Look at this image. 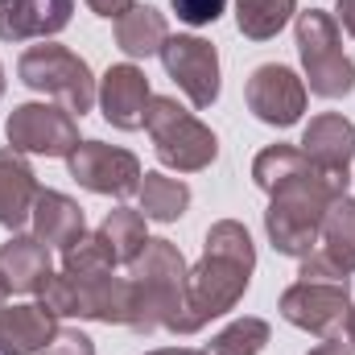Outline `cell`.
I'll list each match as a JSON object with an SVG mask.
<instances>
[{
	"label": "cell",
	"instance_id": "1",
	"mask_svg": "<svg viewBox=\"0 0 355 355\" xmlns=\"http://www.w3.org/2000/svg\"><path fill=\"white\" fill-rule=\"evenodd\" d=\"M252 182L268 194L265 232L281 257H310L335 198L347 194V174L314 166L293 145H268L252 162Z\"/></svg>",
	"mask_w": 355,
	"mask_h": 355
},
{
	"label": "cell",
	"instance_id": "2",
	"mask_svg": "<svg viewBox=\"0 0 355 355\" xmlns=\"http://www.w3.org/2000/svg\"><path fill=\"white\" fill-rule=\"evenodd\" d=\"M252 268H257V248H252L248 227L236 219L211 223L202 240V261L186 272V306L170 331L194 335L211 318H223L227 310H236V302L248 293Z\"/></svg>",
	"mask_w": 355,
	"mask_h": 355
},
{
	"label": "cell",
	"instance_id": "3",
	"mask_svg": "<svg viewBox=\"0 0 355 355\" xmlns=\"http://www.w3.org/2000/svg\"><path fill=\"white\" fill-rule=\"evenodd\" d=\"M132 314L128 327L137 335H153V331H170L186 306V261L170 240H149L141 248V257L132 261Z\"/></svg>",
	"mask_w": 355,
	"mask_h": 355
},
{
	"label": "cell",
	"instance_id": "4",
	"mask_svg": "<svg viewBox=\"0 0 355 355\" xmlns=\"http://www.w3.org/2000/svg\"><path fill=\"white\" fill-rule=\"evenodd\" d=\"M297 54L306 67V91L318 99H343L355 91V62L343 54L339 21L322 8L297 12Z\"/></svg>",
	"mask_w": 355,
	"mask_h": 355
},
{
	"label": "cell",
	"instance_id": "5",
	"mask_svg": "<svg viewBox=\"0 0 355 355\" xmlns=\"http://www.w3.org/2000/svg\"><path fill=\"white\" fill-rule=\"evenodd\" d=\"M145 128L153 137V149H157V162L170 166L178 174H198L207 170L215 157H219V137L194 120L178 99L170 95H153L149 107H145Z\"/></svg>",
	"mask_w": 355,
	"mask_h": 355
},
{
	"label": "cell",
	"instance_id": "6",
	"mask_svg": "<svg viewBox=\"0 0 355 355\" xmlns=\"http://www.w3.org/2000/svg\"><path fill=\"white\" fill-rule=\"evenodd\" d=\"M17 75H21L25 87L58 99L71 116H75V112H79V116L91 112L95 99H99L91 67L75 54V50H67V46H58V42L29 46V50L21 54V62H17Z\"/></svg>",
	"mask_w": 355,
	"mask_h": 355
},
{
	"label": "cell",
	"instance_id": "7",
	"mask_svg": "<svg viewBox=\"0 0 355 355\" xmlns=\"http://www.w3.org/2000/svg\"><path fill=\"white\" fill-rule=\"evenodd\" d=\"M4 137H8V149L17 153L71 157V149L79 145V124L58 103H21L4 120Z\"/></svg>",
	"mask_w": 355,
	"mask_h": 355
},
{
	"label": "cell",
	"instance_id": "8",
	"mask_svg": "<svg viewBox=\"0 0 355 355\" xmlns=\"http://www.w3.org/2000/svg\"><path fill=\"white\" fill-rule=\"evenodd\" d=\"M352 310V281H297L281 293V318L306 335L335 339Z\"/></svg>",
	"mask_w": 355,
	"mask_h": 355
},
{
	"label": "cell",
	"instance_id": "9",
	"mask_svg": "<svg viewBox=\"0 0 355 355\" xmlns=\"http://www.w3.org/2000/svg\"><path fill=\"white\" fill-rule=\"evenodd\" d=\"M67 170L71 178L91 190V194H112V198H128L137 194L141 186V162L128 153V149H116V145H103V141H79L67 157Z\"/></svg>",
	"mask_w": 355,
	"mask_h": 355
},
{
	"label": "cell",
	"instance_id": "10",
	"mask_svg": "<svg viewBox=\"0 0 355 355\" xmlns=\"http://www.w3.org/2000/svg\"><path fill=\"white\" fill-rule=\"evenodd\" d=\"M162 62L194 107H211L219 99V50L207 37H194V33L166 37Z\"/></svg>",
	"mask_w": 355,
	"mask_h": 355
},
{
	"label": "cell",
	"instance_id": "11",
	"mask_svg": "<svg viewBox=\"0 0 355 355\" xmlns=\"http://www.w3.org/2000/svg\"><path fill=\"white\" fill-rule=\"evenodd\" d=\"M244 99H248V112L261 120V124H272V128H289L302 120L306 112V83L281 67V62H265L248 75L244 83Z\"/></svg>",
	"mask_w": 355,
	"mask_h": 355
},
{
	"label": "cell",
	"instance_id": "12",
	"mask_svg": "<svg viewBox=\"0 0 355 355\" xmlns=\"http://www.w3.org/2000/svg\"><path fill=\"white\" fill-rule=\"evenodd\" d=\"M153 91L141 67L132 62H120V67H107V75L99 79V112L112 128L120 132H132V128H145V107H149Z\"/></svg>",
	"mask_w": 355,
	"mask_h": 355
},
{
	"label": "cell",
	"instance_id": "13",
	"mask_svg": "<svg viewBox=\"0 0 355 355\" xmlns=\"http://www.w3.org/2000/svg\"><path fill=\"white\" fill-rule=\"evenodd\" d=\"M75 0H0V42L54 37L71 25Z\"/></svg>",
	"mask_w": 355,
	"mask_h": 355
},
{
	"label": "cell",
	"instance_id": "14",
	"mask_svg": "<svg viewBox=\"0 0 355 355\" xmlns=\"http://www.w3.org/2000/svg\"><path fill=\"white\" fill-rule=\"evenodd\" d=\"M79 285V318H95V322H116V327H128V314H132V281L128 277H116L112 268H99V272H79L71 277Z\"/></svg>",
	"mask_w": 355,
	"mask_h": 355
},
{
	"label": "cell",
	"instance_id": "15",
	"mask_svg": "<svg viewBox=\"0 0 355 355\" xmlns=\"http://www.w3.org/2000/svg\"><path fill=\"white\" fill-rule=\"evenodd\" d=\"M302 153L322 166V170H335V174H347L355 162V124L339 112H322L306 124L302 132Z\"/></svg>",
	"mask_w": 355,
	"mask_h": 355
},
{
	"label": "cell",
	"instance_id": "16",
	"mask_svg": "<svg viewBox=\"0 0 355 355\" xmlns=\"http://www.w3.org/2000/svg\"><path fill=\"white\" fill-rule=\"evenodd\" d=\"M58 322L42 306H0V355H42Z\"/></svg>",
	"mask_w": 355,
	"mask_h": 355
},
{
	"label": "cell",
	"instance_id": "17",
	"mask_svg": "<svg viewBox=\"0 0 355 355\" xmlns=\"http://www.w3.org/2000/svg\"><path fill=\"white\" fill-rule=\"evenodd\" d=\"M33 236L50 248H71L83 232H87V219H83V207L58 190H37V202H33Z\"/></svg>",
	"mask_w": 355,
	"mask_h": 355
},
{
	"label": "cell",
	"instance_id": "18",
	"mask_svg": "<svg viewBox=\"0 0 355 355\" xmlns=\"http://www.w3.org/2000/svg\"><path fill=\"white\" fill-rule=\"evenodd\" d=\"M37 202V178L17 149H0V227L21 232Z\"/></svg>",
	"mask_w": 355,
	"mask_h": 355
},
{
	"label": "cell",
	"instance_id": "19",
	"mask_svg": "<svg viewBox=\"0 0 355 355\" xmlns=\"http://www.w3.org/2000/svg\"><path fill=\"white\" fill-rule=\"evenodd\" d=\"M0 277L12 293H37V285L50 277V244L37 236H12L0 244Z\"/></svg>",
	"mask_w": 355,
	"mask_h": 355
},
{
	"label": "cell",
	"instance_id": "20",
	"mask_svg": "<svg viewBox=\"0 0 355 355\" xmlns=\"http://www.w3.org/2000/svg\"><path fill=\"white\" fill-rule=\"evenodd\" d=\"M166 37H170L166 12H157L153 4H132V8L116 21V46H120L128 58H153V54H162Z\"/></svg>",
	"mask_w": 355,
	"mask_h": 355
},
{
	"label": "cell",
	"instance_id": "21",
	"mask_svg": "<svg viewBox=\"0 0 355 355\" xmlns=\"http://www.w3.org/2000/svg\"><path fill=\"white\" fill-rule=\"evenodd\" d=\"M137 198H141V215L145 219H157V223H174L186 215V207H190V186L182 182V178H166V174H145L141 178V186H137Z\"/></svg>",
	"mask_w": 355,
	"mask_h": 355
},
{
	"label": "cell",
	"instance_id": "22",
	"mask_svg": "<svg viewBox=\"0 0 355 355\" xmlns=\"http://www.w3.org/2000/svg\"><path fill=\"white\" fill-rule=\"evenodd\" d=\"M99 240L107 244V252H112L116 265H132V261L141 257V248L149 244V236H145V215L132 211V207L107 211V219L99 223Z\"/></svg>",
	"mask_w": 355,
	"mask_h": 355
},
{
	"label": "cell",
	"instance_id": "23",
	"mask_svg": "<svg viewBox=\"0 0 355 355\" xmlns=\"http://www.w3.org/2000/svg\"><path fill=\"white\" fill-rule=\"evenodd\" d=\"M318 240H322V252L343 268L347 277H352V272H355V198L343 194V198H335V202H331V211H327V219H322Z\"/></svg>",
	"mask_w": 355,
	"mask_h": 355
},
{
	"label": "cell",
	"instance_id": "24",
	"mask_svg": "<svg viewBox=\"0 0 355 355\" xmlns=\"http://www.w3.org/2000/svg\"><path fill=\"white\" fill-rule=\"evenodd\" d=\"M297 17V0H236V25L244 37L268 42Z\"/></svg>",
	"mask_w": 355,
	"mask_h": 355
},
{
	"label": "cell",
	"instance_id": "25",
	"mask_svg": "<svg viewBox=\"0 0 355 355\" xmlns=\"http://www.w3.org/2000/svg\"><path fill=\"white\" fill-rule=\"evenodd\" d=\"M268 343V322L265 318H236L232 327H223L207 355H261Z\"/></svg>",
	"mask_w": 355,
	"mask_h": 355
},
{
	"label": "cell",
	"instance_id": "26",
	"mask_svg": "<svg viewBox=\"0 0 355 355\" xmlns=\"http://www.w3.org/2000/svg\"><path fill=\"white\" fill-rule=\"evenodd\" d=\"M37 306L54 318H75L83 306H79V285L71 281V272H50L37 285Z\"/></svg>",
	"mask_w": 355,
	"mask_h": 355
},
{
	"label": "cell",
	"instance_id": "27",
	"mask_svg": "<svg viewBox=\"0 0 355 355\" xmlns=\"http://www.w3.org/2000/svg\"><path fill=\"white\" fill-rule=\"evenodd\" d=\"M170 8L178 12V21L186 25H215L227 8V0H170Z\"/></svg>",
	"mask_w": 355,
	"mask_h": 355
},
{
	"label": "cell",
	"instance_id": "28",
	"mask_svg": "<svg viewBox=\"0 0 355 355\" xmlns=\"http://www.w3.org/2000/svg\"><path fill=\"white\" fill-rule=\"evenodd\" d=\"M42 355H95V343H91L79 327H58Z\"/></svg>",
	"mask_w": 355,
	"mask_h": 355
},
{
	"label": "cell",
	"instance_id": "29",
	"mask_svg": "<svg viewBox=\"0 0 355 355\" xmlns=\"http://www.w3.org/2000/svg\"><path fill=\"white\" fill-rule=\"evenodd\" d=\"M87 4H91V12H95V17L120 21V17H124V12H128V8H132L137 0H87Z\"/></svg>",
	"mask_w": 355,
	"mask_h": 355
},
{
	"label": "cell",
	"instance_id": "30",
	"mask_svg": "<svg viewBox=\"0 0 355 355\" xmlns=\"http://www.w3.org/2000/svg\"><path fill=\"white\" fill-rule=\"evenodd\" d=\"M335 12H339V25L355 37V0H335Z\"/></svg>",
	"mask_w": 355,
	"mask_h": 355
},
{
	"label": "cell",
	"instance_id": "31",
	"mask_svg": "<svg viewBox=\"0 0 355 355\" xmlns=\"http://www.w3.org/2000/svg\"><path fill=\"white\" fill-rule=\"evenodd\" d=\"M310 355H355V352H352V343H343V339H322Z\"/></svg>",
	"mask_w": 355,
	"mask_h": 355
},
{
	"label": "cell",
	"instance_id": "32",
	"mask_svg": "<svg viewBox=\"0 0 355 355\" xmlns=\"http://www.w3.org/2000/svg\"><path fill=\"white\" fill-rule=\"evenodd\" d=\"M149 355H207V352H190V347H162V352H149Z\"/></svg>",
	"mask_w": 355,
	"mask_h": 355
},
{
	"label": "cell",
	"instance_id": "33",
	"mask_svg": "<svg viewBox=\"0 0 355 355\" xmlns=\"http://www.w3.org/2000/svg\"><path fill=\"white\" fill-rule=\"evenodd\" d=\"M343 327H347V343H352V352H355V306L347 310V322Z\"/></svg>",
	"mask_w": 355,
	"mask_h": 355
},
{
	"label": "cell",
	"instance_id": "34",
	"mask_svg": "<svg viewBox=\"0 0 355 355\" xmlns=\"http://www.w3.org/2000/svg\"><path fill=\"white\" fill-rule=\"evenodd\" d=\"M8 293H12V289H8V281L0 277V306H4V297H8Z\"/></svg>",
	"mask_w": 355,
	"mask_h": 355
},
{
	"label": "cell",
	"instance_id": "35",
	"mask_svg": "<svg viewBox=\"0 0 355 355\" xmlns=\"http://www.w3.org/2000/svg\"><path fill=\"white\" fill-rule=\"evenodd\" d=\"M0 95H4V67H0Z\"/></svg>",
	"mask_w": 355,
	"mask_h": 355
}]
</instances>
